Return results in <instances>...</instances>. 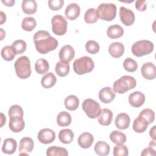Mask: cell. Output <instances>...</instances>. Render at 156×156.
I'll list each match as a JSON object with an SVG mask.
<instances>
[{"instance_id":"cell-35","label":"cell","mask_w":156,"mask_h":156,"mask_svg":"<svg viewBox=\"0 0 156 156\" xmlns=\"http://www.w3.org/2000/svg\"><path fill=\"white\" fill-rule=\"evenodd\" d=\"M69 64L63 63L61 62H57L55 65V71L56 74L60 77H65L67 76L69 72Z\"/></svg>"},{"instance_id":"cell-46","label":"cell","mask_w":156,"mask_h":156,"mask_svg":"<svg viewBox=\"0 0 156 156\" xmlns=\"http://www.w3.org/2000/svg\"><path fill=\"white\" fill-rule=\"evenodd\" d=\"M156 155L155 151L154 148L151 147H148L147 148H145L143 149V152L141 154V155L142 156H146V155H154L155 156Z\"/></svg>"},{"instance_id":"cell-13","label":"cell","mask_w":156,"mask_h":156,"mask_svg":"<svg viewBox=\"0 0 156 156\" xmlns=\"http://www.w3.org/2000/svg\"><path fill=\"white\" fill-rule=\"evenodd\" d=\"M142 76L147 80H153L156 77V68L152 62L144 63L141 68Z\"/></svg>"},{"instance_id":"cell-31","label":"cell","mask_w":156,"mask_h":156,"mask_svg":"<svg viewBox=\"0 0 156 156\" xmlns=\"http://www.w3.org/2000/svg\"><path fill=\"white\" fill-rule=\"evenodd\" d=\"M49 69V65L48 61L44 58H39L35 63V69L40 74L46 73Z\"/></svg>"},{"instance_id":"cell-45","label":"cell","mask_w":156,"mask_h":156,"mask_svg":"<svg viewBox=\"0 0 156 156\" xmlns=\"http://www.w3.org/2000/svg\"><path fill=\"white\" fill-rule=\"evenodd\" d=\"M135 8L140 12L145 11L147 8V4L144 0H138L135 2Z\"/></svg>"},{"instance_id":"cell-47","label":"cell","mask_w":156,"mask_h":156,"mask_svg":"<svg viewBox=\"0 0 156 156\" xmlns=\"http://www.w3.org/2000/svg\"><path fill=\"white\" fill-rule=\"evenodd\" d=\"M2 2L6 6H8V7H12L14 5L15 1H13V0H5V1H3L2 0Z\"/></svg>"},{"instance_id":"cell-38","label":"cell","mask_w":156,"mask_h":156,"mask_svg":"<svg viewBox=\"0 0 156 156\" xmlns=\"http://www.w3.org/2000/svg\"><path fill=\"white\" fill-rule=\"evenodd\" d=\"M123 67L126 71L132 73L137 69L138 63L133 58L128 57L123 62Z\"/></svg>"},{"instance_id":"cell-14","label":"cell","mask_w":156,"mask_h":156,"mask_svg":"<svg viewBox=\"0 0 156 156\" xmlns=\"http://www.w3.org/2000/svg\"><path fill=\"white\" fill-rule=\"evenodd\" d=\"M9 118L10 121L9 123V127L12 132L18 133L24 129L25 122L23 119V117L16 116L10 117Z\"/></svg>"},{"instance_id":"cell-52","label":"cell","mask_w":156,"mask_h":156,"mask_svg":"<svg viewBox=\"0 0 156 156\" xmlns=\"http://www.w3.org/2000/svg\"><path fill=\"white\" fill-rule=\"evenodd\" d=\"M155 146V140H153V141H151L150 142V143H149V147H154Z\"/></svg>"},{"instance_id":"cell-50","label":"cell","mask_w":156,"mask_h":156,"mask_svg":"<svg viewBox=\"0 0 156 156\" xmlns=\"http://www.w3.org/2000/svg\"><path fill=\"white\" fill-rule=\"evenodd\" d=\"M1 127H2L3 126V125L5 123V121H6V118H5V116H4V115L1 113Z\"/></svg>"},{"instance_id":"cell-29","label":"cell","mask_w":156,"mask_h":156,"mask_svg":"<svg viewBox=\"0 0 156 156\" xmlns=\"http://www.w3.org/2000/svg\"><path fill=\"white\" fill-rule=\"evenodd\" d=\"M65 106L66 108L70 111L76 110L79 105V100L75 95H69L65 99Z\"/></svg>"},{"instance_id":"cell-24","label":"cell","mask_w":156,"mask_h":156,"mask_svg":"<svg viewBox=\"0 0 156 156\" xmlns=\"http://www.w3.org/2000/svg\"><path fill=\"white\" fill-rule=\"evenodd\" d=\"M22 9L24 13L32 15L35 13L37 10V4L34 0H24L22 2Z\"/></svg>"},{"instance_id":"cell-17","label":"cell","mask_w":156,"mask_h":156,"mask_svg":"<svg viewBox=\"0 0 156 156\" xmlns=\"http://www.w3.org/2000/svg\"><path fill=\"white\" fill-rule=\"evenodd\" d=\"M130 118L126 113H119L115 118V124L116 127L120 130H125L127 129L130 125Z\"/></svg>"},{"instance_id":"cell-9","label":"cell","mask_w":156,"mask_h":156,"mask_svg":"<svg viewBox=\"0 0 156 156\" xmlns=\"http://www.w3.org/2000/svg\"><path fill=\"white\" fill-rule=\"evenodd\" d=\"M119 17L121 22L126 26H132L135 22L133 12L124 7H121L119 9Z\"/></svg>"},{"instance_id":"cell-19","label":"cell","mask_w":156,"mask_h":156,"mask_svg":"<svg viewBox=\"0 0 156 156\" xmlns=\"http://www.w3.org/2000/svg\"><path fill=\"white\" fill-rule=\"evenodd\" d=\"M94 141L93 135L89 132H84L80 135L77 142L79 146L83 149L89 148Z\"/></svg>"},{"instance_id":"cell-27","label":"cell","mask_w":156,"mask_h":156,"mask_svg":"<svg viewBox=\"0 0 156 156\" xmlns=\"http://www.w3.org/2000/svg\"><path fill=\"white\" fill-rule=\"evenodd\" d=\"M74 138V133L69 129H64L58 133V139L60 141L64 144L71 143Z\"/></svg>"},{"instance_id":"cell-43","label":"cell","mask_w":156,"mask_h":156,"mask_svg":"<svg viewBox=\"0 0 156 156\" xmlns=\"http://www.w3.org/2000/svg\"><path fill=\"white\" fill-rule=\"evenodd\" d=\"M24 113L23 110L21 106L18 105H13L9 110V118L12 116H20L23 117Z\"/></svg>"},{"instance_id":"cell-7","label":"cell","mask_w":156,"mask_h":156,"mask_svg":"<svg viewBox=\"0 0 156 156\" xmlns=\"http://www.w3.org/2000/svg\"><path fill=\"white\" fill-rule=\"evenodd\" d=\"M82 109L88 117L91 119H95L98 117L101 111L100 104L90 98L86 99L83 101Z\"/></svg>"},{"instance_id":"cell-23","label":"cell","mask_w":156,"mask_h":156,"mask_svg":"<svg viewBox=\"0 0 156 156\" xmlns=\"http://www.w3.org/2000/svg\"><path fill=\"white\" fill-rule=\"evenodd\" d=\"M107 36L112 39L120 38L124 34V29L118 24L110 26L107 30Z\"/></svg>"},{"instance_id":"cell-18","label":"cell","mask_w":156,"mask_h":156,"mask_svg":"<svg viewBox=\"0 0 156 156\" xmlns=\"http://www.w3.org/2000/svg\"><path fill=\"white\" fill-rule=\"evenodd\" d=\"M80 13V8L76 3H71L66 8L65 15L67 19L74 20L77 18Z\"/></svg>"},{"instance_id":"cell-37","label":"cell","mask_w":156,"mask_h":156,"mask_svg":"<svg viewBox=\"0 0 156 156\" xmlns=\"http://www.w3.org/2000/svg\"><path fill=\"white\" fill-rule=\"evenodd\" d=\"M37 26V22L34 18L28 16L24 18L21 23L22 29L26 31H32Z\"/></svg>"},{"instance_id":"cell-44","label":"cell","mask_w":156,"mask_h":156,"mask_svg":"<svg viewBox=\"0 0 156 156\" xmlns=\"http://www.w3.org/2000/svg\"><path fill=\"white\" fill-rule=\"evenodd\" d=\"M64 1L63 0H52L48 1V6L52 10H58L63 5Z\"/></svg>"},{"instance_id":"cell-33","label":"cell","mask_w":156,"mask_h":156,"mask_svg":"<svg viewBox=\"0 0 156 156\" xmlns=\"http://www.w3.org/2000/svg\"><path fill=\"white\" fill-rule=\"evenodd\" d=\"M110 139L115 144H124L126 141V136L121 132L114 130L110 134Z\"/></svg>"},{"instance_id":"cell-21","label":"cell","mask_w":156,"mask_h":156,"mask_svg":"<svg viewBox=\"0 0 156 156\" xmlns=\"http://www.w3.org/2000/svg\"><path fill=\"white\" fill-rule=\"evenodd\" d=\"M99 123L104 126H108L111 124L113 119V113L108 108H103L98 116Z\"/></svg>"},{"instance_id":"cell-30","label":"cell","mask_w":156,"mask_h":156,"mask_svg":"<svg viewBox=\"0 0 156 156\" xmlns=\"http://www.w3.org/2000/svg\"><path fill=\"white\" fill-rule=\"evenodd\" d=\"M57 122L60 127L68 126L71 122V116L70 114L65 111L60 112L57 115Z\"/></svg>"},{"instance_id":"cell-48","label":"cell","mask_w":156,"mask_h":156,"mask_svg":"<svg viewBox=\"0 0 156 156\" xmlns=\"http://www.w3.org/2000/svg\"><path fill=\"white\" fill-rule=\"evenodd\" d=\"M155 128L156 126H154L149 131V135L154 140H155Z\"/></svg>"},{"instance_id":"cell-6","label":"cell","mask_w":156,"mask_h":156,"mask_svg":"<svg viewBox=\"0 0 156 156\" xmlns=\"http://www.w3.org/2000/svg\"><path fill=\"white\" fill-rule=\"evenodd\" d=\"M131 50L135 56H144L151 54L153 51L154 44L149 40H140L133 44Z\"/></svg>"},{"instance_id":"cell-10","label":"cell","mask_w":156,"mask_h":156,"mask_svg":"<svg viewBox=\"0 0 156 156\" xmlns=\"http://www.w3.org/2000/svg\"><path fill=\"white\" fill-rule=\"evenodd\" d=\"M38 140L43 144H47L52 143L55 138V133L52 129L45 128L40 130L37 135Z\"/></svg>"},{"instance_id":"cell-34","label":"cell","mask_w":156,"mask_h":156,"mask_svg":"<svg viewBox=\"0 0 156 156\" xmlns=\"http://www.w3.org/2000/svg\"><path fill=\"white\" fill-rule=\"evenodd\" d=\"M98 18L97 10L94 8H90L85 13L84 20L88 24L96 23L98 21Z\"/></svg>"},{"instance_id":"cell-42","label":"cell","mask_w":156,"mask_h":156,"mask_svg":"<svg viewBox=\"0 0 156 156\" xmlns=\"http://www.w3.org/2000/svg\"><path fill=\"white\" fill-rule=\"evenodd\" d=\"M113 154L114 156H127L129 150L127 146L123 144H116L113 148Z\"/></svg>"},{"instance_id":"cell-26","label":"cell","mask_w":156,"mask_h":156,"mask_svg":"<svg viewBox=\"0 0 156 156\" xmlns=\"http://www.w3.org/2000/svg\"><path fill=\"white\" fill-rule=\"evenodd\" d=\"M110 147L108 144L103 141H98L94 146V151L98 155L105 156L110 153Z\"/></svg>"},{"instance_id":"cell-32","label":"cell","mask_w":156,"mask_h":156,"mask_svg":"<svg viewBox=\"0 0 156 156\" xmlns=\"http://www.w3.org/2000/svg\"><path fill=\"white\" fill-rule=\"evenodd\" d=\"M46 155L48 156H67L68 153L67 150L64 147L53 146L47 149Z\"/></svg>"},{"instance_id":"cell-25","label":"cell","mask_w":156,"mask_h":156,"mask_svg":"<svg viewBox=\"0 0 156 156\" xmlns=\"http://www.w3.org/2000/svg\"><path fill=\"white\" fill-rule=\"evenodd\" d=\"M148 125L147 122L143 117L138 116V118L135 119L132 127L136 133H143L147 129Z\"/></svg>"},{"instance_id":"cell-8","label":"cell","mask_w":156,"mask_h":156,"mask_svg":"<svg viewBox=\"0 0 156 156\" xmlns=\"http://www.w3.org/2000/svg\"><path fill=\"white\" fill-rule=\"evenodd\" d=\"M52 30L57 35H63L67 31L68 23L65 18L60 15H56L52 18Z\"/></svg>"},{"instance_id":"cell-16","label":"cell","mask_w":156,"mask_h":156,"mask_svg":"<svg viewBox=\"0 0 156 156\" xmlns=\"http://www.w3.org/2000/svg\"><path fill=\"white\" fill-rule=\"evenodd\" d=\"M145 101L144 94L138 91H134L130 94L129 96V102L131 106L138 108L143 105Z\"/></svg>"},{"instance_id":"cell-51","label":"cell","mask_w":156,"mask_h":156,"mask_svg":"<svg viewBox=\"0 0 156 156\" xmlns=\"http://www.w3.org/2000/svg\"><path fill=\"white\" fill-rule=\"evenodd\" d=\"M0 29H1V40H2L4 37L5 35V31H4V30H3L2 28H1Z\"/></svg>"},{"instance_id":"cell-41","label":"cell","mask_w":156,"mask_h":156,"mask_svg":"<svg viewBox=\"0 0 156 156\" xmlns=\"http://www.w3.org/2000/svg\"><path fill=\"white\" fill-rule=\"evenodd\" d=\"M86 51L91 54H95L99 51L100 46L98 42L94 40H89L85 44Z\"/></svg>"},{"instance_id":"cell-22","label":"cell","mask_w":156,"mask_h":156,"mask_svg":"<svg viewBox=\"0 0 156 156\" xmlns=\"http://www.w3.org/2000/svg\"><path fill=\"white\" fill-rule=\"evenodd\" d=\"M17 147L16 141L11 138H6L3 143L2 146V151L3 153L6 154H13Z\"/></svg>"},{"instance_id":"cell-12","label":"cell","mask_w":156,"mask_h":156,"mask_svg":"<svg viewBox=\"0 0 156 156\" xmlns=\"http://www.w3.org/2000/svg\"><path fill=\"white\" fill-rule=\"evenodd\" d=\"M34 147V142L31 138L24 137L21 138L19 145V155H27L32 151Z\"/></svg>"},{"instance_id":"cell-11","label":"cell","mask_w":156,"mask_h":156,"mask_svg":"<svg viewBox=\"0 0 156 156\" xmlns=\"http://www.w3.org/2000/svg\"><path fill=\"white\" fill-rule=\"evenodd\" d=\"M58 55L61 62L69 63V62L74 58L75 52L71 45L67 44L61 48Z\"/></svg>"},{"instance_id":"cell-15","label":"cell","mask_w":156,"mask_h":156,"mask_svg":"<svg viewBox=\"0 0 156 156\" xmlns=\"http://www.w3.org/2000/svg\"><path fill=\"white\" fill-rule=\"evenodd\" d=\"M115 96V93L110 87H104L99 92V98L104 104L110 103L114 100Z\"/></svg>"},{"instance_id":"cell-2","label":"cell","mask_w":156,"mask_h":156,"mask_svg":"<svg viewBox=\"0 0 156 156\" xmlns=\"http://www.w3.org/2000/svg\"><path fill=\"white\" fill-rule=\"evenodd\" d=\"M14 67L17 76L20 79H27L31 74L30 62L27 56L18 57L15 62Z\"/></svg>"},{"instance_id":"cell-49","label":"cell","mask_w":156,"mask_h":156,"mask_svg":"<svg viewBox=\"0 0 156 156\" xmlns=\"http://www.w3.org/2000/svg\"><path fill=\"white\" fill-rule=\"evenodd\" d=\"M0 16H1V24H2L6 20V16H5V14L1 11L0 12Z\"/></svg>"},{"instance_id":"cell-3","label":"cell","mask_w":156,"mask_h":156,"mask_svg":"<svg viewBox=\"0 0 156 156\" xmlns=\"http://www.w3.org/2000/svg\"><path fill=\"white\" fill-rule=\"evenodd\" d=\"M136 82L135 78L130 76H123L116 80L113 85V90L115 93L123 94L127 91L134 88Z\"/></svg>"},{"instance_id":"cell-20","label":"cell","mask_w":156,"mask_h":156,"mask_svg":"<svg viewBox=\"0 0 156 156\" xmlns=\"http://www.w3.org/2000/svg\"><path fill=\"white\" fill-rule=\"evenodd\" d=\"M108 52L111 56L114 58L121 57L124 52V46L120 42H114L110 44Z\"/></svg>"},{"instance_id":"cell-1","label":"cell","mask_w":156,"mask_h":156,"mask_svg":"<svg viewBox=\"0 0 156 156\" xmlns=\"http://www.w3.org/2000/svg\"><path fill=\"white\" fill-rule=\"evenodd\" d=\"M33 38L37 51L41 54L55 50L58 46L57 40L46 30L37 31Z\"/></svg>"},{"instance_id":"cell-40","label":"cell","mask_w":156,"mask_h":156,"mask_svg":"<svg viewBox=\"0 0 156 156\" xmlns=\"http://www.w3.org/2000/svg\"><path fill=\"white\" fill-rule=\"evenodd\" d=\"M138 116L143 117L149 124L152 123L155 119L154 112L150 108H145L143 110Z\"/></svg>"},{"instance_id":"cell-4","label":"cell","mask_w":156,"mask_h":156,"mask_svg":"<svg viewBox=\"0 0 156 156\" xmlns=\"http://www.w3.org/2000/svg\"><path fill=\"white\" fill-rule=\"evenodd\" d=\"M73 67L76 74L82 75L93 71L94 67V63L90 57L83 56L75 60Z\"/></svg>"},{"instance_id":"cell-39","label":"cell","mask_w":156,"mask_h":156,"mask_svg":"<svg viewBox=\"0 0 156 156\" xmlns=\"http://www.w3.org/2000/svg\"><path fill=\"white\" fill-rule=\"evenodd\" d=\"M12 46L13 47L16 54H21L26 50L27 44L24 40H17L13 41Z\"/></svg>"},{"instance_id":"cell-36","label":"cell","mask_w":156,"mask_h":156,"mask_svg":"<svg viewBox=\"0 0 156 156\" xmlns=\"http://www.w3.org/2000/svg\"><path fill=\"white\" fill-rule=\"evenodd\" d=\"M2 58L5 61H12L16 55L12 46H4L1 52Z\"/></svg>"},{"instance_id":"cell-5","label":"cell","mask_w":156,"mask_h":156,"mask_svg":"<svg viewBox=\"0 0 156 156\" xmlns=\"http://www.w3.org/2000/svg\"><path fill=\"white\" fill-rule=\"evenodd\" d=\"M97 10L98 17L104 21H110L116 15V6L113 3H102L99 5Z\"/></svg>"},{"instance_id":"cell-28","label":"cell","mask_w":156,"mask_h":156,"mask_svg":"<svg viewBox=\"0 0 156 156\" xmlns=\"http://www.w3.org/2000/svg\"><path fill=\"white\" fill-rule=\"evenodd\" d=\"M56 81L55 76L52 73H49L42 77L41 83L44 88H51L55 84Z\"/></svg>"}]
</instances>
